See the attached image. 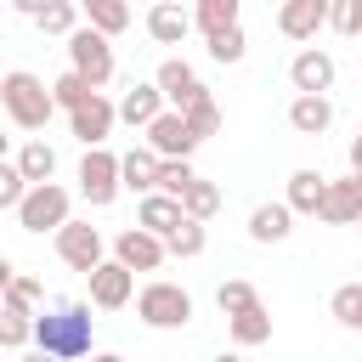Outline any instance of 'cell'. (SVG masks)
Listing matches in <instances>:
<instances>
[{
  "instance_id": "obj_22",
  "label": "cell",
  "mask_w": 362,
  "mask_h": 362,
  "mask_svg": "<svg viewBox=\"0 0 362 362\" xmlns=\"http://www.w3.org/2000/svg\"><path fill=\"white\" fill-rule=\"evenodd\" d=\"M294 232V209L288 204H255L249 209V238L255 243H283Z\"/></svg>"
},
{
  "instance_id": "obj_16",
  "label": "cell",
  "mask_w": 362,
  "mask_h": 362,
  "mask_svg": "<svg viewBox=\"0 0 362 362\" xmlns=\"http://www.w3.org/2000/svg\"><path fill=\"white\" fill-rule=\"evenodd\" d=\"M136 226L170 243V238H175V232L187 226V209H181V198H164V192H147V198H141V209H136Z\"/></svg>"
},
{
  "instance_id": "obj_37",
  "label": "cell",
  "mask_w": 362,
  "mask_h": 362,
  "mask_svg": "<svg viewBox=\"0 0 362 362\" xmlns=\"http://www.w3.org/2000/svg\"><path fill=\"white\" fill-rule=\"evenodd\" d=\"M40 300H45V288H40L34 277H23V272H11V277H6V305H23V311H34Z\"/></svg>"
},
{
  "instance_id": "obj_45",
  "label": "cell",
  "mask_w": 362,
  "mask_h": 362,
  "mask_svg": "<svg viewBox=\"0 0 362 362\" xmlns=\"http://www.w3.org/2000/svg\"><path fill=\"white\" fill-rule=\"evenodd\" d=\"M356 232H362V221H356Z\"/></svg>"
},
{
  "instance_id": "obj_4",
  "label": "cell",
  "mask_w": 362,
  "mask_h": 362,
  "mask_svg": "<svg viewBox=\"0 0 362 362\" xmlns=\"http://www.w3.org/2000/svg\"><path fill=\"white\" fill-rule=\"evenodd\" d=\"M119 192H124V164H119V153L90 147V153L79 158V198H85L90 209H107Z\"/></svg>"
},
{
  "instance_id": "obj_25",
  "label": "cell",
  "mask_w": 362,
  "mask_h": 362,
  "mask_svg": "<svg viewBox=\"0 0 362 362\" xmlns=\"http://www.w3.org/2000/svg\"><path fill=\"white\" fill-rule=\"evenodd\" d=\"M226 334H232V345H238V351H255V345H266V339H272V311H266V305H255V311H243V317H226Z\"/></svg>"
},
{
  "instance_id": "obj_38",
  "label": "cell",
  "mask_w": 362,
  "mask_h": 362,
  "mask_svg": "<svg viewBox=\"0 0 362 362\" xmlns=\"http://www.w3.org/2000/svg\"><path fill=\"white\" fill-rule=\"evenodd\" d=\"M328 28L334 34H362V0H334V17H328Z\"/></svg>"
},
{
  "instance_id": "obj_43",
  "label": "cell",
  "mask_w": 362,
  "mask_h": 362,
  "mask_svg": "<svg viewBox=\"0 0 362 362\" xmlns=\"http://www.w3.org/2000/svg\"><path fill=\"white\" fill-rule=\"evenodd\" d=\"M351 175H356V181H362V170H351Z\"/></svg>"
},
{
  "instance_id": "obj_17",
  "label": "cell",
  "mask_w": 362,
  "mask_h": 362,
  "mask_svg": "<svg viewBox=\"0 0 362 362\" xmlns=\"http://www.w3.org/2000/svg\"><path fill=\"white\" fill-rule=\"evenodd\" d=\"M283 204H288L294 215H317V221H322L328 175H322V170H294V175H288V192H283Z\"/></svg>"
},
{
  "instance_id": "obj_6",
  "label": "cell",
  "mask_w": 362,
  "mask_h": 362,
  "mask_svg": "<svg viewBox=\"0 0 362 362\" xmlns=\"http://www.w3.org/2000/svg\"><path fill=\"white\" fill-rule=\"evenodd\" d=\"M68 68H74V74H85V79L102 90V85L113 79V40H107V34H96V28L85 23V28L68 40Z\"/></svg>"
},
{
  "instance_id": "obj_39",
  "label": "cell",
  "mask_w": 362,
  "mask_h": 362,
  "mask_svg": "<svg viewBox=\"0 0 362 362\" xmlns=\"http://www.w3.org/2000/svg\"><path fill=\"white\" fill-rule=\"evenodd\" d=\"M243 51H249V40H243V28H232V34H221V40H209V57H215V62H243Z\"/></svg>"
},
{
  "instance_id": "obj_44",
  "label": "cell",
  "mask_w": 362,
  "mask_h": 362,
  "mask_svg": "<svg viewBox=\"0 0 362 362\" xmlns=\"http://www.w3.org/2000/svg\"><path fill=\"white\" fill-rule=\"evenodd\" d=\"M356 141H362V124H356Z\"/></svg>"
},
{
  "instance_id": "obj_29",
  "label": "cell",
  "mask_w": 362,
  "mask_h": 362,
  "mask_svg": "<svg viewBox=\"0 0 362 362\" xmlns=\"http://www.w3.org/2000/svg\"><path fill=\"white\" fill-rule=\"evenodd\" d=\"M34 322H40L34 311H23V305H6V311H0V345H6V351H23V345L34 339Z\"/></svg>"
},
{
  "instance_id": "obj_20",
  "label": "cell",
  "mask_w": 362,
  "mask_h": 362,
  "mask_svg": "<svg viewBox=\"0 0 362 362\" xmlns=\"http://www.w3.org/2000/svg\"><path fill=\"white\" fill-rule=\"evenodd\" d=\"M334 124V102L328 96H294L288 102V130L294 136H328Z\"/></svg>"
},
{
  "instance_id": "obj_9",
  "label": "cell",
  "mask_w": 362,
  "mask_h": 362,
  "mask_svg": "<svg viewBox=\"0 0 362 362\" xmlns=\"http://www.w3.org/2000/svg\"><path fill=\"white\" fill-rule=\"evenodd\" d=\"M328 17H334V0H283L277 6V34L305 45V40H317L328 28Z\"/></svg>"
},
{
  "instance_id": "obj_31",
  "label": "cell",
  "mask_w": 362,
  "mask_h": 362,
  "mask_svg": "<svg viewBox=\"0 0 362 362\" xmlns=\"http://www.w3.org/2000/svg\"><path fill=\"white\" fill-rule=\"evenodd\" d=\"M215 305H221L226 317H243V311H255V305H260V294H255V283H243V277H226V283L215 288Z\"/></svg>"
},
{
  "instance_id": "obj_12",
  "label": "cell",
  "mask_w": 362,
  "mask_h": 362,
  "mask_svg": "<svg viewBox=\"0 0 362 362\" xmlns=\"http://www.w3.org/2000/svg\"><path fill=\"white\" fill-rule=\"evenodd\" d=\"M164 113H170V102L153 79H130V90L119 96V119L130 130H153V119H164Z\"/></svg>"
},
{
  "instance_id": "obj_19",
  "label": "cell",
  "mask_w": 362,
  "mask_h": 362,
  "mask_svg": "<svg viewBox=\"0 0 362 362\" xmlns=\"http://www.w3.org/2000/svg\"><path fill=\"white\" fill-rule=\"evenodd\" d=\"M322 221H328V226H356V221H362V181H356V175H345V181H328Z\"/></svg>"
},
{
  "instance_id": "obj_35",
  "label": "cell",
  "mask_w": 362,
  "mask_h": 362,
  "mask_svg": "<svg viewBox=\"0 0 362 362\" xmlns=\"http://www.w3.org/2000/svg\"><path fill=\"white\" fill-rule=\"evenodd\" d=\"M204 243H209L204 221H187V226L170 238V260H198V255H204Z\"/></svg>"
},
{
  "instance_id": "obj_10",
  "label": "cell",
  "mask_w": 362,
  "mask_h": 362,
  "mask_svg": "<svg viewBox=\"0 0 362 362\" xmlns=\"http://www.w3.org/2000/svg\"><path fill=\"white\" fill-rule=\"evenodd\" d=\"M334 57L322 51V45H305V51H294V62H288V85H294V96H328L334 90Z\"/></svg>"
},
{
  "instance_id": "obj_15",
  "label": "cell",
  "mask_w": 362,
  "mask_h": 362,
  "mask_svg": "<svg viewBox=\"0 0 362 362\" xmlns=\"http://www.w3.org/2000/svg\"><path fill=\"white\" fill-rule=\"evenodd\" d=\"M113 124H119V102H107V96H96V102H85L79 113H68V130L85 141V153H90V147H102Z\"/></svg>"
},
{
  "instance_id": "obj_5",
  "label": "cell",
  "mask_w": 362,
  "mask_h": 362,
  "mask_svg": "<svg viewBox=\"0 0 362 362\" xmlns=\"http://www.w3.org/2000/svg\"><path fill=\"white\" fill-rule=\"evenodd\" d=\"M68 209H74L68 187H57V181H51V187H34V192L23 198V209H17V226H23V232H62V226L74 221Z\"/></svg>"
},
{
  "instance_id": "obj_23",
  "label": "cell",
  "mask_w": 362,
  "mask_h": 362,
  "mask_svg": "<svg viewBox=\"0 0 362 362\" xmlns=\"http://www.w3.org/2000/svg\"><path fill=\"white\" fill-rule=\"evenodd\" d=\"M192 23H198V34H204V40H221V34L243 28V23H238V0H198Z\"/></svg>"
},
{
  "instance_id": "obj_14",
  "label": "cell",
  "mask_w": 362,
  "mask_h": 362,
  "mask_svg": "<svg viewBox=\"0 0 362 362\" xmlns=\"http://www.w3.org/2000/svg\"><path fill=\"white\" fill-rule=\"evenodd\" d=\"M147 147L158 153V158H192L198 153V136L187 130V113H164V119H153V130H147Z\"/></svg>"
},
{
  "instance_id": "obj_41",
  "label": "cell",
  "mask_w": 362,
  "mask_h": 362,
  "mask_svg": "<svg viewBox=\"0 0 362 362\" xmlns=\"http://www.w3.org/2000/svg\"><path fill=\"white\" fill-rule=\"evenodd\" d=\"M215 362H243V356H238V351H221V356H215Z\"/></svg>"
},
{
  "instance_id": "obj_40",
  "label": "cell",
  "mask_w": 362,
  "mask_h": 362,
  "mask_svg": "<svg viewBox=\"0 0 362 362\" xmlns=\"http://www.w3.org/2000/svg\"><path fill=\"white\" fill-rule=\"evenodd\" d=\"M90 362H124V356H119V351H96Z\"/></svg>"
},
{
  "instance_id": "obj_8",
  "label": "cell",
  "mask_w": 362,
  "mask_h": 362,
  "mask_svg": "<svg viewBox=\"0 0 362 362\" xmlns=\"http://www.w3.org/2000/svg\"><path fill=\"white\" fill-rule=\"evenodd\" d=\"M153 85L164 90V102L175 107V113H187V107H198L204 96H209V85L192 74V62H181V57H164L158 62V74H153Z\"/></svg>"
},
{
  "instance_id": "obj_11",
  "label": "cell",
  "mask_w": 362,
  "mask_h": 362,
  "mask_svg": "<svg viewBox=\"0 0 362 362\" xmlns=\"http://www.w3.org/2000/svg\"><path fill=\"white\" fill-rule=\"evenodd\" d=\"M113 260H119L124 272H158V266L170 260V243L153 238V232H141V226H124V232L113 238Z\"/></svg>"
},
{
  "instance_id": "obj_13",
  "label": "cell",
  "mask_w": 362,
  "mask_h": 362,
  "mask_svg": "<svg viewBox=\"0 0 362 362\" xmlns=\"http://www.w3.org/2000/svg\"><path fill=\"white\" fill-rule=\"evenodd\" d=\"M85 283H90V305H96V311H119V305H130V300H136V272H124L119 260L96 266Z\"/></svg>"
},
{
  "instance_id": "obj_32",
  "label": "cell",
  "mask_w": 362,
  "mask_h": 362,
  "mask_svg": "<svg viewBox=\"0 0 362 362\" xmlns=\"http://www.w3.org/2000/svg\"><path fill=\"white\" fill-rule=\"evenodd\" d=\"M192 181H198L192 158H164V170H158V192H164V198H187Z\"/></svg>"
},
{
  "instance_id": "obj_36",
  "label": "cell",
  "mask_w": 362,
  "mask_h": 362,
  "mask_svg": "<svg viewBox=\"0 0 362 362\" xmlns=\"http://www.w3.org/2000/svg\"><path fill=\"white\" fill-rule=\"evenodd\" d=\"M187 130H192L198 141H209V136L221 130V107H215V96H204L198 107H187Z\"/></svg>"
},
{
  "instance_id": "obj_21",
  "label": "cell",
  "mask_w": 362,
  "mask_h": 362,
  "mask_svg": "<svg viewBox=\"0 0 362 362\" xmlns=\"http://www.w3.org/2000/svg\"><path fill=\"white\" fill-rule=\"evenodd\" d=\"M119 164H124V187H130V192H141V198L158 192V170H164V158H158L147 141L130 147V153H119Z\"/></svg>"
},
{
  "instance_id": "obj_30",
  "label": "cell",
  "mask_w": 362,
  "mask_h": 362,
  "mask_svg": "<svg viewBox=\"0 0 362 362\" xmlns=\"http://www.w3.org/2000/svg\"><path fill=\"white\" fill-rule=\"evenodd\" d=\"M328 311H334V322H339V328L362 334V283H339V288H334V300H328Z\"/></svg>"
},
{
  "instance_id": "obj_18",
  "label": "cell",
  "mask_w": 362,
  "mask_h": 362,
  "mask_svg": "<svg viewBox=\"0 0 362 362\" xmlns=\"http://www.w3.org/2000/svg\"><path fill=\"white\" fill-rule=\"evenodd\" d=\"M192 28H198V23H192V11H187V6H175V0H158V6L147 11V34H153L158 45H181Z\"/></svg>"
},
{
  "instance_id": "obj_42",
  "label": "cell",
  "mask_w": 362,
  "mask_h": 362,
  "mask_svg": "<svg viewBox=\"0 0 362 362\" xmlns=\"http://www.w3.org/2000/svg\"><path fill=\"white\" fill-rule=\"evenodd\" d=\"M23 362H57V356H45V351H34V356H23Z\"/></svg>"
},
{
  "instance_id": "obj_28",
  "label": "cell",
  "mask_w": 362,
  "mask_h": 362,
  "mask_svg": "<svg viewBox=\"0 0 362 362\" xmlns=\"http://www.w3.org/2000/svg\"><path fill=\"white\" fill-rule=\"evenodd\" d=\"M40 23V34H62V40H74L85 23H79V6L74 0H45V11L34 17Z\"/></svg>"
},
{
  "instance_id": "obj_24",
  "label": "cell",
  "mask_w": 362,
  "mask_h": 362,
  "mask_svg": "<svg viewBox=\"0 0 362 362\" xmlns=\"http://www.w3.org/2000/svg\"><path fill=\"white\" fill-rule=\"evenodd\" d=\"M17 170L28 175V187H51V175H57V147L51 141H23V153H17Z\"/></svg>"
},
{
  "instance_id": "obj_34",
  "label": "cell",
  "mask_w": 362,
  "mask_h": 362,
  "mask_svg": "<svg viewBox=\"0 0 362 362\" xmlns=\"http://www.w3.org/2000/svg\"><path fill=\"white\" fill-rule=\"evenodd\" d=\"M28 192H34V187H28V175L17 170V158H11V164H0V209H11V215H17Z\"/></svg>"
},
{
  "instance_id": "obj_7",
  "label": "cell",
  "mask_w": 362,
  "mask_h": 362,
  "mask_svg": "<svg viewBox=\"0 0 362 362\" xmlns=\"http://www.w3.org/2000/svg\"><path fill=\"white\" fill-rule=\"evenodd\" d=\"M102 249H107V243H102V232H96L90 221H68V226L57 232V255H62V266L79 272V277H90L96 266H107Z\"/></svg>"
},
{
  "instance_id": "obj_3",
  "label": "cell",
  "mask_w": 362,
  "mask_h": 362,
  "mask_svg": "<svg viewBox=\"0 0 362 362\" xmlns=\"http://www.w3.org/2000/svg\"><path fill=\"white\" fill-rule=\"evenodd\" d=\"M136 317H141L147 328H158V334H170V328H187V322H192V294H187L181 283H164V277H153V283L136 294Z\"/></svg>"
},
{
  "instance_id": "obj_26",
  "label": "cell",
  "mask_w": 362,
  "mask_h": 362,
  "mask_svg": "<svg viewBox=\"0 0 362 362\" xmlns=\"http://www.w3.org/2000/svg\"><path fill=\"white\" fill-rule=\"evenodd\" d=\"M51 96H57V107H62V113H79V107H85V102H96L102 90H96L85 74H74V68H68V74H57V79H51Z\"/></svg>"
},
{
  "instance_id": "obj_2",
  "label": "cell",
  "mask_w": 362,
  "mask_h": 362,
  "mask_svg": "<svg viewBox=\"0 0 362 362\" xmlns=\"http://www.w3.org/2000/svg\"><path fill=\"white\" fill-rule=\"evenodd\" d=\"M0 107H6V119H11L17 130H45L51 113H57V96H51V85H45L40 74L11 68V74L0 79Z\"/></svg>"
},
{
  "instance_id": "obj_33",
  "label": "cell",
  "mask_w": 362,
  "mask_h": 362,
  "mask_svg": "<svg viewBox=\"0 0 362 362\" xmlns=\"http://www.w3.org/2000/svg\"><path fill=\"white\" fill-rule=\"evenodd\" d=\"M181 209H187V221H209V215L221 209V187L198 175V181H192V192L181 198Z\"/></svg>"
},
{
  "instance_id": "obj_27",
  "label": "cell",
  "mask_w": 362,
  "mask_h": 362,
  "mask_svg": "<svg viewBox=\"0 0 362 362\" xmlns=\"http://www.w3.org/2000/svg\"><path fill=\"white\" fill-rule=\"evenodd\" d=\"M85 23H90L96 34L113 40V34L130 28V6H124V0H85Z\"/></svg>"
},
{
  "instance_id": "obj_1",
  "label": "cell",
  "mask_w": 362,
  "mask_h": 362,
  "mask_svg": "<svg viewBox=\"0 0 362 362\" xmlns=\"http://www.w3.org/2000/svg\"><path fill=\"white\" fill-rule=\"evenodd\" d=\"M90 322L96 317H90L85 300H62L57 311H45L34 322V345L57 362H79V356H90Z\"/></svg>"
}]
</instances>
